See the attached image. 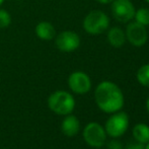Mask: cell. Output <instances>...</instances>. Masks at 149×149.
I'll use <instances>...</instances> for the list:
<instances>
[{"label": "cell", "mask_w": 149, "mask_h": 149, "mask_svg": "<svg viewBox=\"0 0 149 149\" xmlns=\"http://www.w3.org/2000/svg\"><path fill=\"white\" fill-rule=\"evenodd\" d=\"M137 79L140 84L149 87V64L143 65L138 69Z\"/></svg>", "instance_id": "cell-15"}, {"label": "cell", "mask_w": 149, "mask_h": 149, "mask_svg": "<svg viewBox=\"0 0 149 149\" xmlns=\"http://www.w3.org/2000/svg\"><path fill=\"white\" fill-rule=\"evenodd\" d=\"M125 33L128 42L135 47H142L143 45H145L148 39L146 26L136 22H130L128 24Z\"/></svg>", "instance_id": "cell-8"}, {"label": "cell", "mask_w": 149, "mask_h": 149, "mask_svg": "<svg viewBox=\"0 0 149 149\" xmlns=\"http://www.w3.org/2000/svg\"><path fill=\"white\" fill-rule=\"evenodd\" d=\"M56 47L61 52L70 53L77 50L80 46V38L75 31H64L60 33L56 38Z\"/></svg>", "instance_id": "cell-7"}, {"label": "cell", "mask_w": 149, "mask_h": 149, "mask_svg": "<svg viewBox=\"0 0 149 149\" xmlns=\"http://www.w3.org/2000/svg\"><path fill=\"white\" fill-rule=\"evenodd\" d=\"M142 145H143V144L138 142V143L135 144V145H134V144H131V145L129 146V149H142Z\"/></svg>", "instance_id": "cell-18"}, {"label": "cell", "mask_w": 149, "mask_h": 149, "mask_svg": "<svg viewBox=\"0 0 149 149\" xmlns=\"http://www.w3.org/2000/svg\"><path fill=\"white\" fill-rule=\"evenodd\" d=\"M68 85L73 92L77 94H83L89 91L91 87V81L86 73L82 71H75L69 76Z\"/></svg>", "instance_id": "cell-9"}, {"label": "cell", "mask_w": 149, "mask_h": 149, "mask_svg": "<svg viewBox=\"0 0 149 149\" xmlns=\"http://www.w3.org/2000/svg\"><path fill=\"white\" fill-rule=\"evenodd\" d=\"M135 7L130 0H114L112 2V12L114 17L120 22H129L134 18Z\"/></svg>", "instance_id": "cell-6"}, {"label": "cell", "mask_w": 149, "mask_h": 149, "mask_svg": "<svg viewBox=\"0 0 149 149\" xmlns=\"http://www.w3.org/2000/svg\"><path fill=\"white\" fill-rule=\"evenodd\" d=\"M145 1L147 2V3H149V0H145Z\"/></svg>", "instance_id": "cell-23"}, {"label": "cell", "mask_w": 149, "mask_h": 149, "mask_svg": "<svg viewBox=\"0 0 149 149\" xmlns=\"http://www.w3.org/2000/svg\"><path fill=\"white\" fill-rule=\"evenodd\" d=\"M129 126V118L128 115L124 112H116L112 117H110L106 123V133L111 137H120L128 129Z\"/></svg>", "instance_id": "cell-4"}, {"label": "cell", "mask_w": 149, "mask_h": 149, "mask_svg": "<svg viewBox=\"0 0 149 149\" xmlns=\"http://www.w3.org/2000/svg\"><path fill=\"white\" fill-rule=\"evenodd\" d=\"M135 22L138 24H142L144 26H149V9L148 8H139L135 11Z\"/></svg>", "instance_id": "cell-14"}, {"label": "cell", "mask_w": 149, "mask_h": 149, "mask_svg": "<svg viewBox=\"0 0 149 149\" xmlns=\"http://www.w3.org/2000/svg\"><path fill=\"white\" fill-rule=\"evenodd\" d=\"M48 106L55 114L67 116L71 114L75 107L74 97L69 92L64 90L55 91L48 98Z\"/></svg>", "instance_id": "cell-2"}, {"label": "cell", "mask_w": 149, "mask_h": 149, "mask_svg": "<svg viewBox=\"0 0 149 149\" xmlns=\"http://www.w3.org/2000/svg\"><path fill=\"white\" fill-rule=\"evenodd\" d=\"M110 26V18L102 10H92L83 19V29L89 35H100Z\"/></svg>", "instance_id": "cell-3"}, {"label": "cell", "mask_w": 149, "mask_h": 149, "mask_svg": "<svg viewBox=\"0 0 149 149\" xmlns=\"http://www.w3.org/2000/svg\"><path fill=\"white\" fill-rule=\"evenodd\" d=\"M11 24V16L5 9H0V29H5Z\"/></svg>", "instance_id": "cell-16"}, {"label": "cell", "mask_w": 149, "mask_h": 149, "mask_svg": "<svg viewBox=\"0 0 149 149\" xmlns=\"http://www.w3.org/2000/svg\"><path fill=\"white\" fill-rule=\"evenodd\" d=\"M146 109H147V112L149 114V98L147 100V102H146Z\"/></svg>", "instance_id": "cell-20"}, {"label": "cell", "mask_w": 149, "mask_h": 149, "mask_svg": "<svg viewBox=\"0 0 149 149\" xmlns=\"http://www.w3.org/2000/svg\"><path fill=\"white\" fill-rule=\"evenodd\" d=\"M110 147L111 149H121V146H120V144H118L119 142H115V141H113V142H110Z\"/></svg>", "instance_id": "cell-17"}, {"label": "cell", "mask_w": 149, "mask_h": 149, "mask_svg": "<svg viewBox=\"0 0 149 149\" xmlns=\"http://www.w3.org/2000/svg\"><path fill=\"white\" fill-rule=\"evenodd\" d=\"M36 33L41 40L49 41L55 37L56 31L52 24L48 22H41L36 26Z\"/></svg>", "instance_id": "cell-12"}, {"label": "cell", "mask_w": 149, "mask_h": 149, "mask_svg": "<svg viewBox=\"0 0 149 149\" xmlns=\"http://www.w3.org/2000/svg\"><path fill=\"white\" fill-rule=\"evenodd\" d=\"M133 136L139 143L146 144L149 142V127L146 124H138L133 128Z\"/></svg>", "instance_id": "cell-13"}, {"label": "cell", "mask_w": 149, "mask_h": 149, "mask_svg": "<svg viewBox=\"0 0 149 149\" xmlns=\"http://www.w3.org/2000/svg\"><path fill=\"white\" fill-rule=\"evenodd\" d=\"M3 1H4V0H0V5H1V4L3 3Z\"/></svg>", "instance_id": "cell-22"}, {"label": "cell", "mask_w": 149, "mask_h": 149, "mask_svg": "<svg viewBox=\"0 0 149 149\" xmlns=\"http://www.w3.org/2000/svg\"><path fill=\"white\" fill-rule=\"evenodd\" d=\"M97 2H100V3L102 4H109V3H112L114 0H96Z\"/></svg>", "instance_id": "cell-19"}, {"label": "cell", "mask_w": 149, "mask_h": 149, "mask_svg": "<svg viewBox=\"0 0 149 149\" xmlns=\"http://www.w3.org/2000/svg\"><path fill=\"white\" fill-rule=\"evenodd\" d=\"M94 98L98 108L106 113H116L124 106L123 92L111 81H102L96 86Z\"/></svg>", "instance_id": "cell-1"}, {"label": "cell", "mask_w": 149, "mask_h": 149, "mask_svg": "<svg viewBox=\"0 0 149 149\" xmlns=\"http://www.w3.org/2000/svg\"><path fill=\"white\" fill-rule=\"evenodd\" d=\"M145 149H149V142H148V143H146V147H145Z\"/></svg>", "instance_id": "cell-21"}, {"label": "cell", "mask_w": 149, "mask_h": 149, "mask_svg": "<svg viewBox=\"0 0 149 149\" xmlns=\"http://www.w3.org/2000/svg\"><path fill=\"white\" fill-rule=\"evenodd\" d=\"M79 129H80V123H79L78 119L70 114L63 120L62 124H61V130H62L63 134L68 137L75 136L79 132Z\"/></svg>", "instance_id": "cell-10"}, {"label": "cell", "mask_w": 149, "mask_h": 149, "mask_svg": "<svg viewBox=\"0 0 149 149\" xmlns=\"http://www.w3.org/2000/svg\"><path fill=\"white\" fill-rule=\"evenodd\" d=\"M108 42L110 45H112L115 48H120L126 43V33L122 29L118 26H114V28L110 29L108 31Z\"/></svg>", "instance_id": "cell-11"}, {"label": "cell", "mask_w": 149, "mask_h": 149, "mask_svg": "<svg viewBox=\"0 0 149 149\" xmlns=\"http://www.w3.org/2000/svg\"><path fill=\"white\" fill-rule=\"evenodd\" d=\"M83 138L89 146L100 148L106 142V130L98 123H89L83 130Z\"/></svg>", "instance_id": "cell-5"}]
</instances>
